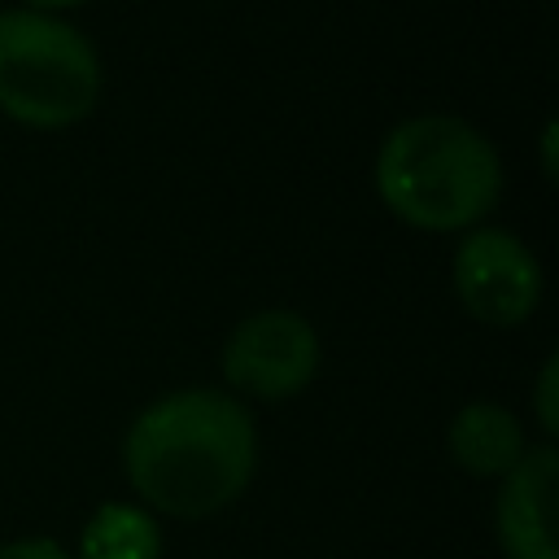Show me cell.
Segmentation results:
<instances>
[{
	"instance_id": "obj_1",
	"label": "cell",
	"mask_w": 559,
	"mask_h": 559,
	"mask_svg": "<svg viewBox=\"0 0 559 559\" xmlns=\"http://www.w3.org/2000/svg\"><path fill=\"white\" fill-rule=\"evenodd\" d=\"M122 467L140 502L175 520H201L236 502L253 480L258 432L236 397L179 389L135 415Z\"/></svg>"
},
{
	"instance_id": "obj_2",
	"label": "cell",
	"mask_w": 559,
	"mask_h": 559,
	"mask_svg": "<svg viewBox=\"0 0 559 559\" xmlns=\"http://www.w3.org/2000/svg\"><path fill=\"white\" fill-rule=\"evenodd\" d=\"M502 166L493 144L459 118L424 114L389 131L376 157L380 201L419 231H459L498 201Z\"/></svg>"
},
{
	"instance_id": "obj_3",
	"label": "cell",
	"mask_w": 559,
	"mask_h": 559,
	"mask_svg": "<svg viewBox=\"0 0 559 559\" xmlns=\"http://www.w3.org/2000/svg\"><path fill=\"white\" fill-rule=\"evenodd\" d=\"M100 61L92 44L35 9L0 13V109L26 127L57 131L96 109Z\"/></svg>"
},
{
	"instance_id": "obj_4",
	"label": "cell",
	"mask_w": 559,
	"mask_h": 559,
	"mask_svg": "<svg viewBox=\"0 0 559 559\" xmlns=\"http://www.w3.org/2000/svg\"><path fill=\"white\" fill-rule=\"evenodd\" d=\"M319 371V336L293 310H258L223 345V376L240 393L284 402L301 393Z\"/></svg>"
},
{
	"instance_id": "obj_5",
	"label": "cell",
	"mask_w": 559,
	"mask_h": 559,
	"mask_svg": "<svg viewBox=\"0 0 559 559\" xmlns=\"http://www.w3.org/2000/svg\"><path fill=\"white\" fill-rule=\"evenodd\" d=\"M454 293L472 319L515 328L542 301V266L511 231L480 227L454 253Z\"/></svg>"
},
{
	"instance_id": "obj_6",
	"label": "cell",
	"mask_w": 559,
	"mask_h": 559,
	"mask_svg": "<svg viewBox=\"0 0 559 559\" xmlns=\"http://www.w3.org/2000/svg\"><path fill=\"white\" fill-rule=\"evenodd\" d=\"M555 480L559 459L550 445L524 450L502 476L498 493V542L507 559H559L555 546Z\"/></svg>"
},
{
	"instance_id": "obj_7",
	"label": "cell",
	"mask_w": 559,
	"mask_h": 559,
	"mask_svg": "<svg viewBox=\"0 0 559 559\" xmlns=\"http://www.w3.org/2000/svg\"><path fill=\"white\" fill-rule=\"evenodd\" d=\"M524 450L520 419L498 402H467L450 419V454L467 476H507Z\"/></svg>"
},
{
	"instance_id": "obj_8",
	"label": "cell",
	"mask_w": 559,
	"mask_h": 559,
	"mask_svg": "<svg viewBox=\"0 0 559 559\" xmlns=\"http://www.w3.org/2000/svg\"><path fill=\"white\" fill-rule=\"evenodd\" d=\"M79 559H162L157 520L131 502H105L79 533Z\"/></svg>"
},
{
	"instance_id": "obj_9",
	"label": "cell",
	"mask_w": 559,
	"mask_h": 559,
	"mask_svg": "<svg viewBox=\"0 0 559 559\" xmlns=\"http://www.w3.org/2000/svg\"><path fill=\"white\" fill-rule=\"evenodd\" d=\"M555 376H559V362L546 358L542 376H537V419H542V432L550 437L559 428V411H555Z\"/></svg>"
},
{
	"instance_id": "obj_10",
	"label": "cell",
	"mask_w": 559,
	"mask_h": 559,
	"mask_svg": "<svg viewBox=\"0 0 559 559\" xmlns=\"http://www.w3.org/2000/svg\"><path fill=\"white\" fill-rule=\"evenodd\" d=\"M0 559H70V555L48 537H22V542L0 546Z\"/></svg>"
},
{
	"instance_id": "obj_11",
	"label": "cell",
	"mask_w": 559,
	"mask_h": 559,
	"mask_svg": "<svg viewBox=\"0 0 559 559\" xmlns=\"http://www.w3.org/2000/svg\"><path fill=\"white\" fill-rule=\"evenodd\" d=\"M542 148H546V175L555 179V127L542 131Z\"/></svg>"
},
{
	"instance_id": "obj_12",
	"label": "cell",
	"mask_w": 559,
	"mask_h": 559,
	"mask_svg": "<svg viewBox=\"0 0 559 559\" xmlns=\"http://www.w3.org/2000/svg\"><path fill=\"white\" fill-rule=\"evenodd\" d=\"M35 4V13L39 9H74V4H83V0H31Z\"/></svg>"
}]
</instances>
